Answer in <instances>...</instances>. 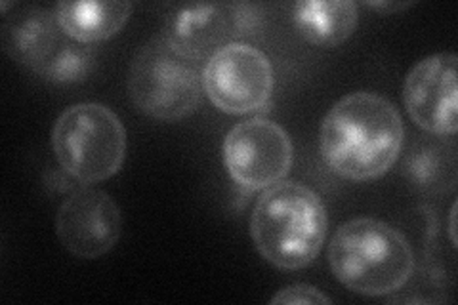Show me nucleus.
<instances>
[{
	"label": "nucleus",
	"mask_w": 458,
	"mask_h": 305,
	"mask_svg": "<svg viewBox=\"0 0 458 305\" xmlns=\"http://www.w3.org/2000/svg\"><path fill=\"white\" fill-rule=\"evenodd\" d=\"M403 138V121L392 101L372 92H353L325 114L319 148L327 166L340 178L370 182L395 165Z\"/></svg>",
	"instance_id": "nucleus-1"
},
{
	"label": "nucleus",
	"mask_w": 458,
	"mask_h": 305,
	"mask_svg": "<svg viewBox=\"0 0 458 305\" xmlns=\"http://www.w3.org/2000/svg\"><path fill=\"white\" fill-rule=\"evenodd\" d=\"M328 217L323 199L304 183L279 182L264 189L250 214V237L277 269H304L321 252Z\"/></svg>",
	"instance_id": "nucleus-2"
},
{
	"label": "nucleus",
	"mask_w": 458,
	"mask_h": 305,
	"mask_svg": "<svg viewBox=\"0 0 458 305\" xmlns=\"http://www.w3.org/2000/svg\"><path fill=\"white\" fill-rule=\"evenodd\" d=\"M328 266L355 294L386 296L403 288L414 271V252L401 231L375 217L342 224L328 244Z\"/></svg>",
	"instance_id": "nucleus-3"
},
{
	"label": "nucleus",
	"mask_w": 458,
	"mask_h": 305,
	"mask_svg": "<svg viewBox=\"0 0 458 305\" xmlns=\"http://www.w3.org/2000/svg\"><path fill=\"white\" fill-rule=\"evenodd\" d=\"M57 165L82 185L117 174L126 158V128L104 104L84 101L67 107L52 130Z\"/></svg>",
	"instance_id": "nucleus-4"
},
{
	"label": "nucleus",
	"mask_w": 458,
	"mask_h": 305,
	"mask_svg": "<svg viewBox=\"0 0 458 305\" xmlns=\"http://www.w3.org/2000/svg\"><path fill=\"white\" fill-rule=\"evenodd\" d=\"M203 75L195 62L180 55L163 35L149 38L134 54L128 69V96L136 109L163 123L195 113L203 101Z\"/></svg>",
	"instance_id": "nucleus-5"
},
{
	"label": "nucleus",
	"mask_w": 458,
	"mask_h": 305,
	"mask_svg": "<svg viewBox=\"0 0 458 305\" xmlns=\"http://www.w3.org/2000/svg\"><path fill=\"white\" fill-rule=\"evenodd\" d=\"M222 153L229 176L249 191L283 182L294 161L291 136L281 124L267 119L237 123L224 140Z\"/></svg>",
	"instance_id": "nucleus-6"
},
{
	"label": "nucleus",
	"mask_w": 458,
	"mask_h": 305,
	"mask_svg": "<svg viewBox=\"0 0 458 305\" xmlns=\"http://www.w3.org/2000/svg\"><path fill=\"white\" fill-rule=\"evenodd\" d=\"M274 67L267 55L245 42H232L203 69V89L220 111L245 114L262 109L274 92Z\"/></svg>",
	"instance_id": "nucleus-7"
},
{
	"label": "nucleus",
	"mask_w": 458,
	"mask_h": 305,
	"mask_svg": "<svg viewBox=\"0 0 458 305\" xmlns=\"http://www.w3.org/2000/svg\"><path fill=\"white\" fill-rule=\"evenodd\" d=\"M123 233V212L106 191L75 189L55 214V235L64 249L81 259H98L114 249Z\"/></svg>",
	"instance_id": "nucleus-8"
},
{
	"label": "nucleus",
	"mask_w": 458,
	"mask_h": 305,
	"mask_svg": "<svg viewBox=\"0 0 458 305\" xmlns=\"http://www.w3.org/2000/svg\"><path fill=\"white\" fill-rule=\"evenodd\" d=\"M456 64L453 52L428 55L407 72L403 82L409 117L434 136H454L458 130Z\"/></svg>",
	"instance_id": "nucleus-9"
},
{
	"label": "nucleus",
	"mask_w": 458,
	"mask_h": 305,
	"mask_svg": "<svg viewBox=\"0 0 458 305\" xmlns=\"http://www.w3.org/2000/svg\"><path fill=\"white\" fill-rule=\"evenodd\" d=\"M163 37L180 55L191 62L210 57L237 37L233 4L191 3L168 12Z\"/></svg>",
	"instance_id": "nucleus-10"
},
{
	"label": "nucleus",
	"mask_w": 458,
	"mask_h": 305,
	"mask_svg": "<svg viewBox=\"0 0 458 305\" xmlns=\"http://www.w3.org/2000/svg\"><path fill=\"white\" fill-rule=\"evenodd\" d=\"M0 42L10 60L37 71L57 50L60 42L54 10L25 6L13 12L3 23Z\"/></svg>",
	"instance_id": "nucleus-11"
},
{
	"label": "nucleus",
	"mask_w": 458,
	"mask_h": 305,
	"mask_svg": "<svg viewBox=\"0 0 458 305\" xmlns=\"http://www.w3.org/2000/svg\"><path fill=\"white\" fill-rule=\"evenodd\" d=\"M294 25L315 47L335 48L346 42L360 21V6L352 0H302L293 8Z\"/></svg>",
	"instance_id": "nucleus-12"
},
{
	"label": "nucleus",
	"mask_w": 458,
	"mask_h": 305,
	"mask_svg": "<svg viewBox=\"0 0 458 305\" xmlns=\"http://www.w3.org/2000/svg\"><path fill=\"white\" fill-rule=\"evenodd\" d=\"M132 3H57L55 21L62 31L82 45L117 35L132 13Z\"/></svg>",
	"instance_id": "nucleus-13"
},
{
	"label": "nucleus",
	"mask_w": 458,
	"mask_h": 305,
	"mask_svg": "<svg viewBox=\"0 0 458 305\" xmlns=\"http://www.w3.org/2000/svg\"><path fill=\"white\" fill-rule=\"evenodd\" d=\"M403 168L409 182L424 193L445 191L456 182L454 153L441 143L420 141L414 149L411 148Z\"/></svg>",
	"instance_id": "nucleus-14"
},
{
	"label": "nucleus",
	"mask_w": 458,
	"mask_h": 305,
	"mask_svg": "<svg viewBox=\"0 0 458 305\" xmlns=\"http://www.w3.org/2000/svg\"><path fill=\"white\" fill-rule=\"evenodd\" d=\"M92 65V50L75 45H64L57 47V50L35 72L55 84H75L89 79Z\"/></svg>",
	"instance_id": "nucleus-15"
},
{
	"label": "nucleus",
	"mask_w": 458,
	"mask_h": 305,
	"mask_svg": "<svg viewBox=\"0 0 458 305\" xmlns=\"http://www.w3.org/2000/svg\"><path fill=\"white\" fill-rule=\"evenodd\" d=\"M271 303H333V300L323 294L319 288L310 284L286 286L269 300Z\"/></svg>",
	"instance_id": "nucleus-16"
},
{
	"label": "nucleus",
	"mask_w": 458,
	"mask_h": 305,
	"mask_svg": "<svg viewBox=\"0 0 458 305\" xmlns=\"http://www.w3.org/2000/svg\"><path fill=\"white\" fill-rule=\"evenodd\" d=\"M233 13H235L237 37H250V35H258L262 31L264 16H262V10L258 6L235 3Z\"/></svg>",
	"instance_id": "nucleus-17"
},
{
	"label": "nucleus",
	"mask_w": 458,
	"mask_h": 305,
	"mask_svg": "<svg viewBox=\"0 0 458 305\" xmlns=\"http://www.w3.org/2000/svg\"><path fill=\"white\" fill-rule=\"evenodd\" d=\"M367 6L372 10H378L382 13H392V12H399L412 6V3H386V0H382V3H367Z\"/></svg>",
	"instance_id": "nucleus-18"
},
{
	"label": "nucleus",
	"mask_w": 458,
	"mask_h": 305,
	"mask_svg": "<svg viewBox=\"0 0 458 305\" xmlns=\"http://www.w3.org/2000/svg\"><path fill=\"white\" fill-rule=\"evenodd\" d=\"M454 212H456V205H453L451 216H449V235H451L453 246H454V242H456V237H454Z\"/></svg>",
	"instance_id": "nucleus-19"
}]
</instances>
